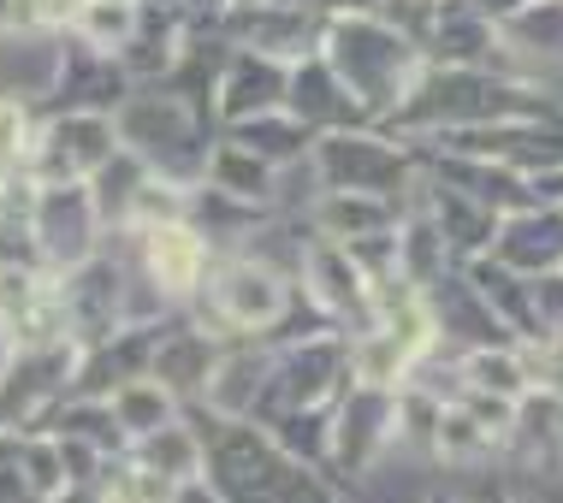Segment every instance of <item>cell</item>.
Returning <instances> with one entry per match:
<instances>
[{
	"label": "cell",
	"mask_w": 563,
	"mask_h": 503,
	"mask_svg": "<svg viewBox=\"0 0 563 503\" xmlns=\"http://www.w3.org/2000/svg\"><path fill=\"white\" fill-rule=\"evenodd\" d=\"M196 261H202V243H196L185 225H161V232L148 237V267H155V279L190 284L196 279Z\"/></svg>",
	"instance_id": "obj_1"
},
{
	"label": "cell",
	"mask_w": 563,
	"mask_h": 503,
	"mask_svg": "<svg viewBox=\"0 0 563 503\" xmlns=\"http://www.w3.org/2000/svg\"><path fill=\"white\" fill-rule=\"evenodd\" d=\"M225 309H232L238 320H267L273 309H279V284H273L267 272L243 267V272L225 279Z\"/></svg>",
	"instance_id": "obj_2"
},
{
	"label": "cell",
	"mask_w": 563,
	"mask_h": 503,
	"mask_svg": "<svg viewBox=\"0 0 563 503\" xmlns=\"http://www.w3.org/2000/svg\"><path fill=\"white\" fill-rule=\"evenodd\" d=\"M78 19H84L89 36H96V42H108V48L131 36V7H125V0H89V7L78 12Z\"/></svg>",
	"instance_id": "obj_3"
},
{
	"label": "cell",
	"mask_w": 563,
	"mask_h": 503,
	"mask_svg": "<svg viewBox=\"0 0 563 503\" xmlns=\"http://www.w3.org/2000/svg\"><path fill=\"white\" fill-rule=\"evenodd\" d=\"M119 415H125V426H161L166 391H161V385H131V391H119Z\"/></svg>",
	"instance_id": "obj_4"
},
{
	"label": "cell",
	"mask_w": 563,
	"mask_h": 503,
	"mask_svg": "<svg viewBox=\"0 0 563 503\" xmlns=\"http://www.w3.org/2000/svg\"><path fill=\"white\" fill-rule=\"evenodd\" d=\"M148 462H161V474H185L178 462H196V450L173 433V438H161V445H148Z\"/></svg>",
	"instance_id": "obj_5"
},
{
	"label": "cell",
	"mask_w": 563,
	"mask_h": 503,
	"mask_svg": "<svg viewBox=\"0 0 563 503\" xmlns=\"http://www.w3.org/2000/svg\"><path fill=\"white\" fill-rule=\"evenodd\" d=\"M19 148V107H0V160Z\"/></svg>",
	"instance_id": "obj_6"
},
{
	"label": "cell",
	"mask_w": 563,
	"mask_h": 503,
	"mask_svg": "<svg viewBox=\"0 0 563 503\" xmlns=\"http://www.w3.org/2000/svg\"><path fill=\"white\" fill-rule=\"evenodd\" d=\"M19 19V0H0V24H12Z\"/></svg>",
	"instance_id": "obj_7"
}]
</instances>
